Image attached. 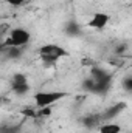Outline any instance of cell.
<instances>
[{"instance_id":"30bf717a","label":"cell","mask_w":132,"mask_h":133,"mask_svg":"<svg viewBox=\"0 0 132 133\" xmlns=\"http://www.w3.org/2000/svg\"><path fill=\"white\" fill-rule=\"evenodd\" d=\"M128 133H132V132H128Z\"/></svg>"},{"instance_id":"9c48e42d","label":"cell","mask_w":132,"mask_h":133,"mask_svg":"<svg viewBox=\"0 0 132 133\" xmlns=\"http://www.w3.org/2000/svg\"><path fill=\"white\" fill-rule=\"evenodd\" d=\"M123 85H124V88H126L128 91H132V77H126V79L123 81Z\"/></svg>"},{"instance_id":"7a4b0ae2","label":"cell","mask_w":132,"mask_h":133,"mask_svg":"<svg viewBox=\"0 0 132 133\" xmlns=\"http://www.w3.org/2000/svg\"><path fill=\"white\" fill-rule=\"evenodd\" d=\"M65 96V91H37L34 93L33 99L37 108H44V107H51L53 104H56Z\"/></svg>"},{"instance_id":"3957f363","label":"cell","mask_w":132,"mask_h":133,"mask_svg":"<svg viewBox=\"0 0 132 133\" xmlns=\"http://www.w3.org/2000/svg\"><path fill=\"white\" fill-rule=\"evenodd\" d=\"M39 54H40V59L47 64V65H53L58 62L59 57L67 56V51L64 48L58 46V45H44L39 48Z\"/></svg>"},{"instance_id":"ba28073f","label":"cell","mask_w":132,"mask_h":133,"mask_svg":"<svg viewBox=\"0 0 132 133\" xmlns=\"http://www.w3.org/2000/svg\"><path fill=\"white\" fill-rule=\"evenodd\" d=\"M6 2H8V5L17 8V6H22V5H23L25 2H28V0H6Z\"/></svg>"},{"instance_id":"8992f818","label":"cell","mask_w":132,"mask_h":133,"mask_svg":"<svg viewBox=\"0 0 132 133\" xmlns=\"http://www.w3.org/2000/svg\"><path fill=\"white\" fill-rule=\"evenodd\" d=\"M99 133H121V125L117 122H106L98 127Z\"/></svg>"},{"instance_id":"6da1fadb","label":"cell","mask_w":132,"mask_h":133,"mask_svg":"<svg viewBox=\"0 0 132 133\" xmlns=\"http://www.w3.org/2000/svg\"><path fill=\"white\" fill-rule=\"evenodd\" d=\"M30 40H31V34H30V31H28L27 28L17 26V28H13V30L9 31L8 39H6L5 43H3V48H6V46H9V48H11V46L22 48V46L28 45Z\"/></svg>"},{"instance_id":"52a82bcc","label":"cell","mask_w":132,"mask_h":133,"mask_svg":"<svg viewBox=\"0 0 132 133\" xmlns=\"http://www.w3.org/2000/svg\"><path fill=\"white\" fill-rule=\"evenodd\" d=\"M51 115V107H44V108H39L37 111V116H42V118H47Z\"/></svg>"},{"instance_id":"5b68a950","label":"cell","mask_w":132,"mask_h":133,"mask_svg":"<svg viewBox=\"0 0 132 133\" xmlns=\"http://www.w3.org/2000/svg\"><path fill=\"white\" fill-rule=\"evenodd\" d=\"M13 88H14V91H17V93H27V90H28L27 76H25V74H20V73L14 74V76H13Z\"/></svg>"},{"instance_id":"277c9868","label":"cell","mask_w":132,"mask_h":133,"mask_svg":"<svg viewBox=\"0 0 132 133\" xmlns=\"http://www.w3.org/2000/svg\"><path fill=\"white\" fill-rule=\"evenodd\" d=\"M109 20H110V16L107 12H95L90 17V20L87 22V26L92 28V30H98L99 31V30H104L107 26Z\"/></svg>"}]
</instances>
